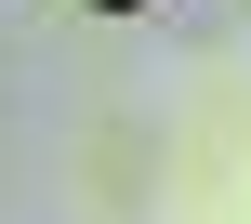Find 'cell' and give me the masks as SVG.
Listing matches in <instances>:
<instances>
[{
	"label": "cell",
	"instance_id": "obj_1",
	"mask_svg": "<svg viewBox=\"0 0 251 224\" xmlns=\"http://www.w3.org/2000/svg\"><path fill=\"white\" fill-rule=\"evenodd\" d=\"M106 13H146V0H106Z\"/></svg>",
	"mask_w": 251,
	"mask_h": 224
}]
</instances>
